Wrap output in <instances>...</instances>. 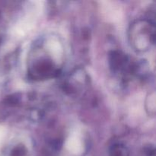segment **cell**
Returning a JSON list of instances; mask_svg holds the SVG:
<instances>
[{
  "mask_svg": "<svg viewBox=\"0 0 156 156\" xmlns=\"http://www.w3.org/2000/svg\"><path fill=\"white\" fill-rule=\"evenodd\" d=\"M34 49L30 67V76L36 79H46L57 76L60 67L55 58L50 56L52 52L45 47L44 48L42 44L36 45Z\"/></svg>",
  "mask_w": 156,
  "mask_h": 156,
  "instance_id": "6da1fadb",
  "label": "cell"
},
{
  "mask_svg": "<svg viewBox=\"0 0 156 156\" xmlns=\"http://www.w3.org/2000/svg\"><path fill=\"white\" fill-rule=\"evenodd\" d=\"M129 37L135 50L146 51L155 43V23L147 20L135 21L130 26Z\"/></svg>",
  "mask_w": 156,
  "mask_h": 156,
  "instance_id": "7a4b0ae2",
  "label": "cell"
},
{
  "mask_svg": "<svg viewBox=\"0 0 156 156\" xmlns=\"http://www.w3.org/2000/svg\"><path fill=\"white\" fill-rule=\"evenodd\" d=\"M111 67L114 71H123L125 70V66H127L128 59L126 56L120 52L114 51L111 54Z\"/></svg>",
  "mask_w": 156,
  "mask_h": 156,
  "instance_id": "3957f363",
  "label": "cell"
},
{
  "mask_svg": "<svg viewBox=\"0 0 156 156\" xmlns=\"http://www.w3.org/2000/svg\"><path fill=\"white\" fill-rule=\"evenodd\" d=\"M146 111L149 115L154 116L155 114V91L149 94L146 101Z\"/></svg>",
  "mask_w": 156,
  "mask_h": 156,
  "instance_id": "277c9868",
  "label": "cell"
},
{
  "mask_svg": "<svg viewBox=\"0 0 156 156\" xmlns=\"http://www.w3.org/2000/svg\"><path fill=\"white\" fill-rule=\"evenodd\" d=\"M111 156H128L127 149L120 144L114 145L111 149Z\"/></svg>",
  "mask_w": 156,
  "mask_h": 156,
  "instance_id": "5b68a950",
  "label": "cell"
}]
</instances>
